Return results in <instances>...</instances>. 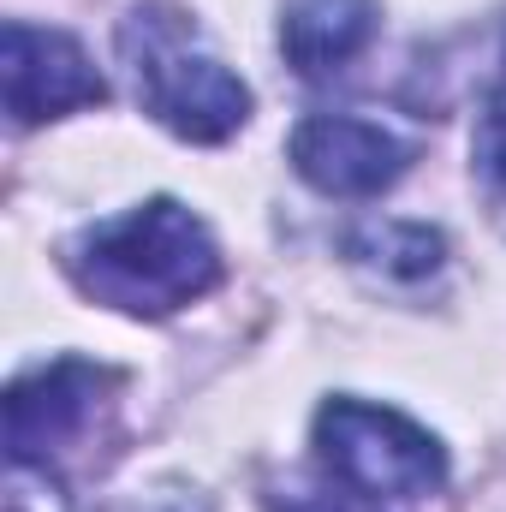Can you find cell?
Here are the masks:
<instances>
[{"instance_id":"6da1fadb","label":"cell","mask_w":506,"mask_h":512,"mask_svg":"<svg viewBox=\"0 0 506 512\" xmlns=\"http://www.w3.org/2000/svg\"><path fill=\"white\" fill-rule=\"evenodd\" d=\"M66 274L84 298L126 310V316H173L209 298L227 274L215 233L179 197H149L114 221L84 227L66 245Z\"/></svg>"},{"instance_id":"7a4b0ae2","label":"cell","mask_w":506,"mask_h":512,"mask_svg":"<svg viewBox=\"0 0 506 512\" xmlns=\"http://www.w3.org/2000/svg\"><path fill=\"white\" fill-rule=\"evenodd\" d=\"M120 48L131 60L143 108L185 143H227L251 120V90L239 72H227L197 36L185 30L179 12L137 6L120 30Z\"/></svg>"},{"instance_id":"3957f363","label":"cell","mask_w":506,"mask_h":512,"mask_svg":"<svg viewBox=\"0 0 506 512\" xmlns=\"http://www.w3.org/2000/svg\"><path fill=\"white\" fill-rule=\"evenodd\" d=\"M316 459L358 501H423L447 483V447L423 423L346 393L316 411Z\"/></svg>"},{"instance_id":"277c9868","label":"cell","mask_w":506,"mask_h":512,"mask_svg":"<svg viewBox=\"0 0 506 512\" xmlns=\"http://www.w3.org/2000/svg\"><path fill=\"white\" fill-rule=\"evenodd\" d=\"M0 90L18 126H42V120L108 102V78L96 72V60L66 30H42L24 18L0 30Z\"/></svg>"},{"instance_id":"5b68a950","label":"cell","mask_w":506,"mask_h":512,"mask_svg":"<svg viewBox=\"0 0 506 512\" xmlns=\"http://www.w3.org/2000/svg\"><path fill=\"white\" fill-rule=\"evenodd\" d=\"M120 387L114 370L84 364V358H54L30 376H18L6 393V447L12 459L48 465L60 459L72 441H84L108 405V393Z\"/></svg>"},{"instance_id":"8992f818","label":"cell","mask_w":506,"mask_h":512,"mask_svg":"<svg viewBox=\"0 0 506 512\" xmlns=\"http://www.w3.org/2000/svg\"><path fill=\"white\" fill-rule=\"evenodd\" d=\"M286 155H292V173L310 191H322V197H381L405 173L411 143H399L376 120L316 114V120H304V126L292 131Z\"/></svg>"},{"instance_id":"52a82bcc","label":"cell","mask_w":506,"mask_h":512,"mask_svg":"<svg viewBox=\"0 0 506 512\" xmlns=\"http://www.w3.org/2000/svg\"><path fill=\"white\" fill-rule=\"evenodd\" d=\"M381 30L376 0H286L280 12V54L298 78L346 72Z\"/></svg>"},{"instance_id":"ba28073f","label":"cell","mask_w":506,"mask_h":512,"mask_svg":"<svg viewBox=\"0 0 506 512\" xmlns=\"http://www.w3.org/2000/svg\"><path fill=\"white\" fill-rule=\"evenodd\" d=\"M346 256L376 268L381 280H429L447 262V239L435 227H411V221H370L346 239Z\"/></svg>"},{"instance_id":"9c48e42d","label":"cell","mask_w":506,"mask_h":512,"mask_svg":"<svg viewBox=\"0 0 506 512\" xmlns=\"http://www.w3.org/2000/svg\"><path fill=\"white\" fill-rule=\"evenodd\" d=\"M471 173H477V191H483V203H489L495 227L506 233V126H501V120H483V126H477Z\"/></svg>"},{"instance_id":"30bf717a","label":"cell","mask_w":506,"mask_h":512,"mask_svg":"<svg viewBox=\"0 0 506 512\" xmlns=\"http://www.w3.org/2000/svg\"><path fill=\"white\" fill-rule=\"evenodd\" d=\"M6 512H72V501H66V489L54 483L48 465L12 459L6 465Z\"/></svg>"},{"instance_id":"8fae6325","label":"cell","mask_w":506,"mask_h":512,"mask_svg":"<svg viewBox=\"0 0 506 512\" xmlns=\"http://www.w3.org/2000/svg\"><path fill=\"white\" fill-rule=\"evenodd\" d=\"M274 512H364V507H346V501H328V495H286V501H274Z\"/></svg>"},{"instance_id":"7c38bea8","label":"cell","mask_w":506,"mask_h":512,"mask_svg":"<svg viewBox=\"0 0 506 512\" xmlns=\"http://www.w3.org/2000/svg\"><path fill=\"white\" fill-rule=\"evenodd\" d=\"M483 120H501L506 126V42H501V84H495V96H489V114Z\"/></svg>"}]
</instances>
